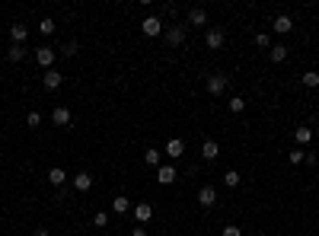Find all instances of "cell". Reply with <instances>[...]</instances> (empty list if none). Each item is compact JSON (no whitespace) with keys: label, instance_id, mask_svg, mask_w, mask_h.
Returning <instances> with one entry per match:
<instances>
[{"label":"cell","instance_id":"9c48e42d","mask_svg":"<svg viewBox=\"0 0 319 236\" xmlns=\"http://www.w3.org/2000/svg\"><path fill=\"white\" fill-rule=\"evenodd\" d=\"M51 121H55V128H67V125H71V109L58 106L55 112H51Z\"/></svg>","mask_w":319,"mask_h":236},{"label":"cell","instance_id":"ba28073f","mask_svg":"<svg viewBox=\"0 0 319 236\" xmlns=\"http://www.w3.org/2000/svg\"><path fill=\"white\" fill-rule=\"evenodd\" d=\"M185 23L188 26H208V10H204V7H192L188 16H185Z\"/></svg>","mask_w":319,"mask_h":236},{"label":"cell","instance_id":"5b68a950","mask_svg":"<svg viewBox=\"0 0 319 236\" xmlns=\"http://www.w3.org/2000/svg\"><path fill=\"white\" fill-rule=\"evenodd\" d=\"M55 58H58V51L55 48H48V45H42V48H36V61L45 71H51V64H55Z\"/></svg>","mask_w":319,"mask_h":236},{"label":"cell","instance_id":"83f0119b","mask_svg":"<svg viewBox=\"0 0 319 236\" xmlns=\"http://www.w3.org/2000/svg\"><path fill=\"white\" fill-rule=\"evenodd\" d=\"M255 45L258 48H271V36L268 32H255Z\"/></svg>","mask_w":319,"mask_h":236},{"label":"cell","instance_id":"d4e9b609","mask_svg":"<svg viewBox=\"0 0 319 236\" xmlns=\"http://www.w3.org/2000/svg\"><path fill=\"white\" fill-rule=\"evenodd\" d=\"M39 32H42V36H55V20H51V16H45V20L39 23Z\"/></svg>","mask_w":319,"mask_h":236},{"label":"cell","instance_id":"1f68e13d","mask_svg":"<svg viewBox=\"0 0 319 236\" xmlns=\"http://www.w3.org/2000/svg\"><path fill=\"white\" fill-rule=\"evenodd\" d=\"M93 223H96V226H106V223H109V214H106V211H99L96 217H93Z\"/></svg>","mask_w":319,"mask_h":236},{"label":"cell","instance_id":"603a6c76","mask_svg":"<svg viewBox=\"0 0 319 236\" xmlns=\"http://www.w3.org/2000/svg\"><path fill=\"white\" fill-rule=\"evenodd\" d=\"M144 163H147V166H160V150H157V147H147V150H144Z\"/></svg>","mask_w":319,"mask_h":236},{"label":"cell","instance_id":"ac0fdd59","mask_svg":"<svg viewBox=\"0 0 319 236\" xmlns=\"http://www.w3.org/2000/svg\"><path fill=\"white\" fill-rule=\"evenodd\" d=\"M134 217H137L141 223H147L150 217H153V207H150V204H134Z\"/></svg>","mask_w":319,"mask_h":236},{"label":"cell","instance_id":"f546056e","mask_svg":"<svg viewBox=\"0 0 319 236\" xmlns=\"http://www.w3.org/2000/svg\"><path fill=\"white\" fill-rule=\"evenodd\" d=\"M287 160L294 163V166H297V163H303V160H306V150H300V147H297V150H290V153H287Z\"/></svg>","mask_w":319,"mask_h":236},{"label":"cell","instance_id":"52a82bcc","mask_svg":"<svg viewBox=\"0 0 319 236\" xmlns=\"http://www.w3.org/2000/svg\"><path fill=\"white\" fill-rule=\"evenodd\" d=\"M61 83H64V77H61V71H55V67L42 74V86H45V90H58Z\"/></svg>","mask_w":319,"mask_h":236},{"label":"cell","instance_id":"ffe728a7","mask_svg":"<svg viewBox=\"0 0 319 236\" xmlns=\"http://www.w3.org/2000/svg\"><path fill=\"white\" fill-rule=\"evenodd\" d=\"M300 83H303L306 90H316V86H319V74L316 71H306L303 77H300Z\"/></svg>","mask_w":319,"mask_h":236},{"label":"cell","instance_id":"4316f807","mask_svg":"<svg viewBox=\"0 0 319 236\" xmlns=\"http://www.w3.org/2000/svg\"><path fill=\"white\" fill-rule=\"evenodd\" d=\"M77 51H80V45H77V42H64V45H61V55H64V58H74Z\"/></svg>","mask_w":319,"mask_h":236},{"label":"cell","instance_id":"7c38bea8","mask_svg":"<svg viewBox=\"0 0 319 236\" xmlns=\"http://www.w3.org/2000/svg\"><path fill=\"white\" fill-rule=\"evenodd\" d=\"M10 39H13V45H23V42L29 39V29H26L23 23H13L10 26Z\"/></svg>","mask_w":319,"mask_h":236},{"label":"cell","instance_id":"6da1fadb","mask_svg":"<svg viewBox=\"0 0 319 236\" xmlns=\"http://www.w3.org/2000/svg\"><path fill=\"white\" fill-rule=\"evenodd\" d=\"M227 86H230V77L227 74H211L208 80H204V90H208L211 96H223V93H227Z\"/></svg>","mask_w":319,"mask_h":236},{"label":"cell","instance_id":"cb8c5ba5","mask_svg":"<svg viewBox=\"0 0 319 236\" xmlns=\"http://www.w3.org/2000/svg\"><path fill=\"white\" fill-rule=\"evenodd\" d=\"M227 109H230V112H233V115H239V112H243V109H246V99H243V96H233V99H230V102H227Z\"/></svg>","mask_w":319,"mask_h":236},{"label":"cell","instance_id":"e575fe53","mask_svg":"<svg viewBox=\"0 0 319 236\" xmlns=\"http://www.w3.org/2000/svg\"><path fill=\"white\" fill-rule=\"evenodd\" d=\"M316 201H319V195H316Z\"/></svg>","mask_w":319,"mask_h":236},{"label":"cell","instance_id":"4fadbf2b","mask_svg":"<svg viewBox=\"0 0 319 236\" xmlns=\"http://www.w3.org/2000/svg\"><path fill=\"white\" fill-rule=\"evenodd\" d=\"M166 156H172V160H179V156H185V141H179V137H172V141L166 144Z\"/></svg>","mask_w":319,"mask_h":236},{"label":"cell","instance_id":"44dd1931","mask_svg":"<svg viewBox=\"0 0 319 236\" xmlns=\"http://www.w3.org/2000/svg\"><path fill=\"white\" fill-rule=\"evenodd\" d=\"M294 141L297 144H309V141H313V128H297L294 131Z\"/></svg>","mask_w":319,"mask_h":236},{"label":"cell","instance_id":"30bf717a","mask_svg":"<svg viewBox=\"0 0 319 236\" xmlns=\"http://www.w3.org/2000/svg\"><path fill=\"white\" fill-rule=\"evenodd\" d=\"M271 29H274V32H278V36H287V32H290V29H294V20H290V16H284V13H281V16H274V23H271Z\"/></svg>","mask_w":319,"mask_h":236},{"label":"cell","instance_id":"5bb4252c","mask_svg":"<svg viewBox=\"0 0 319 236\" xmlns=\"http://www.w3.org/2000/svg\"><path fill=\"white\" fill-rule=\"evenodd\" d=\"M201 156L214 163V160L220 156V144H217V141H204V144H201Z\"/></svg>","mask_w":319,"mask_h":236},{"label":"cell","instance_id":"3957f363","mask_svg":"<svg viewBox=\"0 0 319 236\" xmlns=\"http://www.w3.org/2000/svg\"><path fill=\"white\" fill-rule=\"evenodd\" d=\"M223 42H227V36H223V29H208L204 32V45H208L211 51H220Z\"/></svg>","mask_w":319,"mask_h":236},{"label":"cell","instance_id":"2e32d148","mask_svg":"<svg viewBox=\"0 0 319 236\" xmlns=\"http://www.w3.org/2000/svg\"><path fill=\"white\" fill-rule=\"evenodd\" d=\"M157 179H160V185H172L176 182V166H160Z\"/></svg>","mask_w":319,"mask_h":236},{"label":"cell","instance_id":"484cf974","mask_svg":"<svg viewBox=\"0 0 319 236\" xmlns=\"http://www.w3.org/2000/svg\"><path fill=\"white\" fill-rule=\"evenodd\" d=\"M223 185H227V188H236V185H239V172H236V169H230L227 176H223Z\"/></svg>","mask_w":319,"mask_h":236},{"label":"cell","instance_id":"836d02e7","mask_svg":"<svg viewBox=\"0 0 319 236\" xmlns=\"http://www.w3.org/2000/svg\"><path fill=\"white\" fill-rule=\"evenodd\" d=\"M131 236H150V233H147V230H144V226H137V230H134Z\"/></svg>","mask_w":319,"mask_h":236},{"label":"cell","instance_id":"d6986e66","mask_svg":"<svg viewBox=\"0 0 319 236\" xmlns=\"http://www.w3.org/2000/svg\"><path fill=\"white\" fill-rule=\"evenodd\" d=\"M268 55H271L274 64H281V61L287 58V45H281V42H278V45H271V48H268Z\"/></svg>","mask_w":319,"mask_h":236},{"label":"cell","instance_id":"4dcf8cb0","mask_svg":"<svg viewBox=\"0 0 319 236\" xmlns=\"http://www.w3.org/2000/svg\"><path fill=\"white\" fill-rule=\"evenodd\" d=\"M220 236H243V230H239L236 223H230V226H223V230H220Z\"/></svg>","mask_w":319,"mask_h":236},{"label":"cell","instance_id":"8fae6325","mask_svg":"<svg viewBox=\"0 0 319 236\" xmlns=\"http://www.w3.org/2000/svg\"><path fill=\"white\" fill-rule=\"evenodd\" d=\"M48 182H51L55 188H64V185H67V172L61 169V166H55V169H48Z\"/></svg>","mask_w":319,"mask_h":236},{"label":"cell","instance_id":"8992f818","mask_svg":"<svg viewBox=\"0 0 319 236\" xmlns=\"http://www.w3.org/2000/svg\"><path fill=\"white\" fill-rule=\"evenodd\" d=\"M141 32H144V36H150V39H157L160 32H163V23H160V16H147V20L141 23Z\"/></svg>","mask_w":319,"mask_h":236},{"label":"cell","instance_id":"277c9868","mask_svg":"<svg viewBox=\"0 0 319 236\" xmlns=\"http://www.w3.org/2000/svg\"><path fill=\"white\" fill-rule=\"evenodd\" d=\"M198 204H201V207H214V204H217V188H214V185H201V188H198Z\"/></svg>","mask_w":319,"mask_h":236},{"label":"cell","instance_id":"e0dca14e","mask_svg":"<svg viewBox=\"0 0 319 236\" xmlns=\"http://www.w3.org/2000/svg\"><path fill=\"white\" fill-rule=\"evenodd\" d=\"M112 211H115V214H128V211H131V201H128L125 195H115V198H112Z\"/></svg>","mask_w":319,"mask_h":236},{"label":"cell","instance_id":"9a60e30c","mask_svg":"<svg viewBox=\"0 0 319 236\" xmlns=\"http://www.w3.org/2000/svg\"><path fill=\"white\" fill-rule=\"evenodd\" d=\"M74 188L77 191H90L93 188V176H90V172H77V176H74Z\"/></svg>","mask_w":319,"mask_h":236},{"label":"cell","instance_id":"7402d4cb","mask_svg":"<svg viewBox=\"0 0 319 236\" xmlns=\"http://www.w3.org/2000/svg\"><path fill=\"white\" fill-rule=\"evenodd\" d=\"M26 58V45H10L7 48V61H23Z\"/></svg>","mask_w":319,"mask_h":236},{"label":"cell","instance_id":"7a4b0ae2","mask_svg":"<svg viewBox=\"0 0 319 236\" xmlns=\"http://www.w3.org/2000/svg\"><path fill=\"white\" fill-rule=\"evenodd\" d=\"M182 42H185V23L169 26V29H166V45H169V48H179Z\"/></svg>","mask_w":319,"mask_h":236},{"label":"cell","instance_id":"d6a6232c","mask_svg":"<svg viewBox=\"0 0 319 236\" xmlns=\"http://www.w3.org/2000/svg\"><path fill=\"white\" fill-rule=\"evenodd\" d=\"M29 236H51V230H45V226H39V230H32Z\"/></svg>","mask_w":319,"mask_h":236},{"label":"cell","instance_id":"f1b7e54d","mask_svg":"<svg viewBox=\"0 0 319 236\" xmlns=\"http://www.w3.org/2000/svg\"><path fill=\"white\" fill-rule=\"evenodd\" d=\"M26 125H29V128H39V125H42V112H36V109H32L29 115H26Z\"/></svg>","mask_w":319,"mask_h":236}]
</instances>
